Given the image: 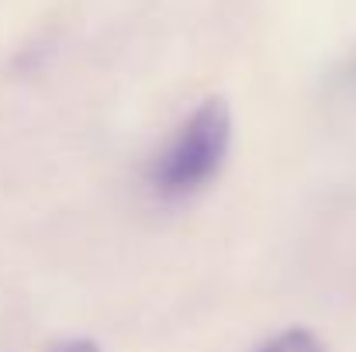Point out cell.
<instances>
[{
	"label": "cell",
	"instance_id": "cell-1",
	"mask_svg": "<svg viewBox=\"0 0 356 352\" xmlns=\"http://www.w3.org/2000/svg\"><path fill=\"white\" fill-rule=\"evenodd\" d=\"M232 145V115L229 104L211 97L187 117L166 145L145 166V187L166 201H187L201 194L211 180H218Z\"/></svg>",
	"mask_w": 356,
	"mask_h": 352
},
{
	"label": "cell",
	"instance_id": "cell-2",
	"mask_svg": "<svg viewBox=\"0 0 356 352\" xmlns=\"http://www.w3.org/2000/svg\"><path fill=\"white\" fill-rule=\"evenodd\" d=\"M259 352H329L315 332L308 328H287V332H277L270 342H263Z\"/></svg>",
	"mask_w": 356,
	"mask_h": 352
},
{
	"label": "cell",
	"instance_id": "cell-3",
	"mask_svg": "<svg viewBox=\"0 0 356 352\" xmlns=\"http://www.w3.org/2000/svg\"><path fill=\"white\" fill-rule=\"evenodd\" d=\"M49 352H101V349H97V342H90V339H66V342L52 346Z\"/></svg>",
	"mask_w": 356,
	"mask_h": 352
}]
</instances>
